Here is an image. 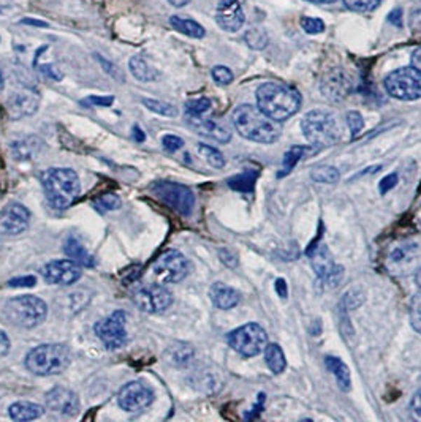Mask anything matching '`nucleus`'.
Masks as SVG:
<instances>
[{
  "label": "nucleus",
  "instance_id": "1",
  "mask_svg": "<svg viewBox=\"0 0 421 422\" xmlns=\"http://www.w3.org/2000/svg\"><path fill=\"white\" fill-rule=\"evenodd\" d=\"M233 125L242 138L260 144H272L282 134L280 122L271 119L258 106L241 105L231 115Z\"/></svg>",
  "mask_w": 421,
  "mask_h": 422
},
{
  "label": "nucleus",
  "instance_id": "2",
  "mask_svg": "<svg viewBox=\"0 0 421 422\" xmlns=\"http://www.w3.org/2000/svg\"><path fill=\"white\" fill-rule=\"evenodd\" d=\"M255 97L261 111L277 122L290 119L301 108V95L298 90L280 83L261 84Z\"/></svg>",
  "mask_w": 421,
  "mask_h": 422
},
{
  "label": "nucleus",
  "instance_id": "3",
  "mask_svg": "<svg viewBox=\"0 0 421 422\" xmlns=\"http://www.w3.org/2000/svg\"><path fill=\"white\" fill-rule=\"evenodd\" d=\"M41 185L46 198L54 209L64 211L70 207L81 192V182L70 168H51L41 174Z\"/></svg>",
  "mask_w": 421,
  "mask_h": 422
},
{
  "label": "nucleus",
  "instance_id": "4",
  "mask_svg": "<svg viewBox=\"0 0 421 422\" xmlns=\"http://www.w3.org/2000/svg\"><path fill=\"white\" fill-rule=\"evenodd\" d=\"M71 353L62 344H45L27 354L26 367L36 377H53L62 373L70 365Z\"/></svg>",
  "mask_w": 421,
  "mask_h": 422
},
{
  "label": "nucleus",
  "instance_id": "5",
  "mask_svg": "<svg viewBox=\"0 0 421 422\" xmlns=\"http://www.w3.org/2000/svg\"><path fill=\"white\" fill-rule=\"evenodd\" d=\"M303 134L317 149H325L336 144L339 138V128L334 118L326 111L315 109L304 115L301 120Z\"/></svg>",
  "mask_w": 421,
  "mask_h": 422
},
{
  "label": "nucleus",
  "instance_id": "6",
  "mask_svg": "<svg viewBox=\"0 0 421 422\" xmlns=\"http://www.w3.org/2000/svg\"><path fill=\"white\" fill-rule=\"evenodd\" d=\"M48 315L46 304L40 297L26 295L15 297L5 304V316L20 328H35L45 321Z\"/></svg>",
  "mask_w": 421,
  "mask_h": 422
},
{
  "label": "nucleus",
  "instance_id": "7",
  "mask_svg": "<svg viewBox=\"0 0 421 422\" xmlns=\"http://www.w3.org/2000/svg\"><path fill=\"white\" fill-rule=\"evenodd\" d=\"M385 89L389 97L402 101L421 99V73L415 66H402L385 78Z\"/></svg>",
  "mask_w": 421,
  "mask_h": 422
},
{
  "label": "nucleus",
  "instance_id": "8",
  "mask_svg": "<svg viewBox=\"0 0 421 422\" xmlns=\"http://www.w3.org/2000/svg\"><path fill=\"white\" fill-rule=\"evenodd\" d=\"M228 344L236 353L244 358H254L265 350L268 345V335L260 324L250 323L235 329L228 335Z\"/></svg>",
  "mask_w": 421,
  "mask_h": 422
},
{
  "label": "nucleus",
  "instance_id": "9",
  "mask_svg": "<svg viewBox=\"0 0 421 422\" xmlns=\"http://www.w3.org/2000/svg\"><path fill=\"white\" fill-rule=\"evenodd\" d=\"M151 190L160 198L165 204L179 212L181 216H191L195 207V195L191 188L178 182L158 181L151 185Z\"/></svg>",
  "mask_w": 421,
  "mask_h": 422
},
{
  "label": "nucleus",
  "instance_id": "10",
  "mask_svg": "<svg viewBox=\"0 0 421 422\" xmlns=\"http://www.w3.org/2000/svg\"><path fill=\"white\" fill-rule=\"evenodd\" d=\"M152 271L162 283H179L188 274V261L178 250H165L152 262Z\"/></svg>",
  "mask_w": 421,
  "mask_h": 422
},
{
  "label": "nucleus",
  "instance_id": "11",
  "mask_svg": "<svg viewBox=\"0 0 421 422\" xmlns=\"http://www.w3.org/2000/svg\"><path fill=\"white\" fill-rule=\"evenodd\" d=\"M306 253L310 258V262H312L315 275L322 281V285H325L326 288H336L344 277V267L336 265L325 244L315 246L314 248L308 250Z\"/></svg>",
  "mask_w": 421,
  "mask_h": 422
},
{
  "label": "nucleus",
  "instance_id": "12",
  "mask_svg": "<svg viewBox=\"0 0 421 422\" xmlns=\"http://www.w3.org/2000/svg\"><path fill=\"white\" fill-rule=\"evenodd\" d=\"M127 315L124 311H114V314L103 318L95 324V334L102 340V344L106 346V350L116 351L120 350L127 344Z\"/></svg>",
  "mask_w": 421,
  "mask_h": 422
},
{
  "label": "nucleus",
  "instance_id": "13",
  "mask_svg": "<svg viewBox=\"0 0 421 422\" xmlns=\"http://www.w3.org/2000/svg\"><path fill=\"white\" fill-rule=\"evenodd\" d=\"M135 302L146 314L158 315L170 309L173 304V295L163 285H146L135 293Z\"/></svg>",
  "mask_w": 421,
  "mask_h": 422
},
{
  "label": "nucleus",
  "instance_id": "14",
  "mask_svg": "<svg viewBox=\"0 0 421 422\" xmlns=\"http://www.w3.org/2000/svg\"><path fill=\"white\" fill-rule=\"evenodd\" d=\"M154 402L152 389L142 381H132L119 391L118 403L127 413H142Z\"/></svg>",
  "mask_w": 421,
  "mask_h": 422
},
{
  "label": "nucleus",
  "instance_id": "15",
  "mask_svg": "<svg viewBox=\"0 0 421 422\" xmlns=\"http://www.w3.org/2000/svg\"><path fill=\"white\" fill-rule=\"evenodd\" d=\"M41 277L51 285H64L69 286L76 283L81 279L83 269L81 265H78L73 260H56L50 261L48 265L41 267Z\"/></svg>",
  "mask_w": 421,
  "mask_h": 422
},
{
  "label": "nucleus",
  "instance_id": "16",
  "mask_svg": "<svg viewBox=\"0 0 421 422\" xmlns=\"http://www.w3.org/2000/svg\"><path fill=\"white\" fill-rule=\"evenodd\" d=\"M30 213L20 203H10L0 212V236H20L29 228Z\"/></svg>",
  "mask_w": 421,
  "mask_h": 422
},
{
  "label": "nucleus",
  "instance_id": "17",
  "mask_svg": "<svg viewBox=\"0 0 421 422\" xmlns=\"http://www.w3.org/2000/svg\"><path fill=\"white\" fill-rule=\"evenodd\" d=\"M216 21L225 32H237L246 21L240 0H219Z\"/></svg>",
  "mask_w": 421,
  "mask_h": 422
},
{
  "label": "nucleus",
  "instance_id": "18",
  "mask_svg": "<svg viewBox=\"0 0 421 422\" xmlns=\"http://www.w3.org/2000/svg\"><path fill=\"white\" fill-rule=\"evenodd\" d=\"M39 103H40L39 92H35L34 89L22 87L10 95V99L7 101V108L11 118L21 119L24 115L34 114L36 109H39Z\"/></svg>",
  "mask_w": 421,
  "mask_h": 422
},
{
  "label": "nucleus",
  "instance_id": "19",
  "mask_svg": "<svg viewBox=\"0 0 421 422\" xmlns=\"http://www.w3.org/2000/svg\"><path fill=\"white\" fill-rule=\"evenodd\" d=\"M187 124L198 134H203L206 138L219 141V143H228L231 139V132L228 130L227 125H223L214 119L205 118V114L187 115Z\"/></svg>",
  "mask_w": 421,
  "mask_h": 422
},
{
  "label": "nucleus",
  "instance_id": "20",
  "mask_svg": "<svg viewBox=\"0 0 421 422\" xmlns=\"http://www.w3.org/2000/svg\"><path fill=\"white\" fill-rule=\"evenodd\" d=\"M46 405L51 412L62 416H75L79 412V399L67 388H54L46 394Z\"/></svg>",
  "mask_w": 421,
  "mask_h": 422
},
{
  "label": "nucleus",
  "instance_id": "21",
  "mask_svg": "<svg viewBox=\"0 0 421 422\" xmlns=\"http://www.w3.org/2000/svg\"><path fill=\"white\" fill-rule=\"evenodd\" d=\"M209 296H211L212 304H214L216 307L221 310H230V309L236 307V305L240 304V299H241L240 293L231 288V286H228V285L221 283V281H217V283L211 286Z\"/></svg>",
  "mask_w": 421,
  "mask_h": 422
},
{
  "label": "nucleus",
  "instance_id": "22",
  "mask_svg": "<svg viewBox=\"0 0 421 422\" xmlns=\"http://www.w3.org/2000/svg\"><path fill=\"white\" fill-rule=\"evenodd\" d=\"M129 69L132 71V75L142 83L157 81L158 76H160V73H158L154 66L146 60L144 56H133L129 62Z\"/></svg>",
  "mask_w": 421,
  "mask_h": 422
},
{
  "label": "nucleus",
  "instance_id": "23",
  "mask_svg": "<svg viewBox=\"0 0 421 422\" xmlns=\"http://www.w3.org/2000/svg\"><path fill=\"white\" fill-rule=\"evenodd\" d=\"M43 413H45L43 407L36 405V403L32 402H16L8 409L10 418L18 422L36 419L40 418V416H43Z\"/></svg>",
  "mask_w": 421,
  "mask_h": 422
},
{
  "label": "nucleus",
  "instance_id": "24",
  "mask_svg": "<svg viewBox=\"0 0 421 422\" xmlns=\"http://www.w3.org/2000/svg\"><path fill=\"white\" fill-rule=\"evenodd\" d=\"M325 365L326 369L336 377V381H338L340 391H344V393L350 391L352 378H350L349 367H347L339 358H333V356L325 358Z\"/></svg>",
  "mask_w": 421,
  "mask_h": 422
},
{
  "label": "nucleus",
  "instance_id": "25",
  "mask_svg": "<svg viewBox=\"0 0 421 422\" xmlns=\"http://www.w3.org/2000/svg\"><path fill=\"white\" fill-rule=\"evenodd\" d=\"M170 24H172V27L174 30H178L179 34L191 36V38H203L206 35L205 27L198 24L197 21L193 20H187V17H181V16H172L170 17Z\"/></svg>",
  "mask_w": 421,
  "mask_h": 422
},
{
  "label": "nucleus",
  "instance_id": "26",
  "mask_svg": "<svg viewBox=\"0 0 421 422\" xmlns=\"http://www.w3.org/2000/svg\"><path fill=\"white\" fill-rule=\"evenodd\" d=\"M265 359H266L268 367H270V370L272 373H276V375H279V373H282L285 370V367H287L285 354L282 351V348H280L279 345H276V344L266 345Z\"/></svg>",
  "mask_w": 421,
  "mask_h": 422
},
{
  "label": "nucleus",
  "instance_id": "27",
  "mask_svg": "<svg viewBox=\"0 0 421 422\" xmlns=\"http://www.w3.org/2000/svg\"><path fill=\"white\" fill-rule=\"evenodd\" d=\"M257 177H258L257 171H254V169L244 171V173L231 177V179L228 181V185L233 188V190L249 193L254 190V185H255V181H257Z\"/></svg>",
  "mask_w": 421,
  "mask_h": 422
},
{
  "label": "nucleus",
  "instance_id": "28",
  "mask_svg": "<svg viewBox=\"0 0 421 422\" xmlns=\"http://www.w3.org/2000/svg\"><path fill=\"white\" fill-rule=\"evenodd\" d=\"M65 253L70 256V258L73 261H76L78 265H83V266H94L95 261L92 256H90L86 250H84V247L79 244L78 241L75 239H69L67 241V246H65Z\"/></svg>",
  "mask_w": 421,
  "mask_h": 422
},
{
  "label": "nucleus",
  "instance_id": "29",
  "mask_svg": "<svg viewBox=\"0 0 421 422\" xmlns=\"http://www.w3.org/2000/svg\"><path fill=\"white\" fill-rule=\"evenodd\" d=\"M306 152H308V148H304V146H295V148L287 150L284 155V160H282V171L279 173V177L290 174L291 169L296 167L298 162L301 160Z\"/></svg>",
  "mask_w": 421,
  "mask_h": 422
},
{
  "label": "nucleus",
  "instance_id": "30",
  "mask_svg": "<svg viewBox=\"0 0 421 422\" xmlns=\"http://www.w3.org/2000/svg\"><path fill=\"white\" fill-rule=\"evenodd\" d=\"M312 181L319 183H336L340 179L339 171L329 164H322V167H315L310 173Z\"/></svg>",
  "mask_w": 421,
  "mask_h": 422
},
{
  "label": "nucleus",
  "instance_id": "31",
  "mask_svg": "<svg viewBox=\"0 0 421 422\" xmlns=\"http://www.w3.org/2000/svg\"><path fill=\"white\" fill-rule=\"evenodd\" d=\"M143 105L148 108L149 111L165 115V118H176V115H178V108L170 105V103L151 100V99H143Z\"/></svg>",
  "mask_w": 421,
  "mask_h": 422
},
{
  "label": "nucleus",
  "instance_id": "32",
  "mask_svg": "<svg viewBox=\"0 0 421 422\" xmlns=\"http://www.w3.org/2000/svg\"><path fill=\"white\" fill-rule=\"evenodd\" d=\"M198 152H200V155L203 157L212 168L222 169L225 167V158L216 148H211V146H207V144H200Z\"/></svg>",
  "mask_w": 421,
  "mask_h": 422
},
{
  "label": "nucleus",
  "instance_id": "33",
  "mask_svg": "<svg viewBox=\"0 0 421 422\" xmlns=\"http://www.w3.org/2000/svg\"><path fill=\"white\" fill-rule=\"evenodd\" d=\"M120 204H122V201L116 193H105V195H102L100 198H97L94 201V207L100 212L116 211V209H119Z\"/></svg>",
  "mask_w": 421,
  "mask_h": 422
},
{
  "label": "nucleus",
  "instance_id": "34",
  "mask_svg": "<svg viewBox=\"0 0 421 422\" xmlns=\"http://www.w3.org/2000/svg\"><path fill=\"white\" fill-rule=\"evenodd\" d=\"M246 43L247 45L252 48V50H257V51H261L265 50L266 45H268V35L263 29H250L249 32L246 34Z\"/></svg>",
  "mask_w": 421,
  "mask_h": 422
},
{
  "label": "nucleus",
  "instance_id": "35",
  "mask_svg": "<svg viewBox=\"0 0 421 422\" xmlns=\"http://www.w3.org/2000/svg\"><path fill=\"white\" fill-rule=\"evenodd\" d=\"M344 3L347 8L357 11V13H371L378 8L382 0H344Z\"/></svg>",
  "mask_w": 421,
  "mask_h": 422
},
{
  "label": "nucleus",
  "instance_id": "36",
  "mask_svg": "<svg viewBox=\"0 0 421 422\" xmlns=\"http://www.w3.org/2000/svg\"><path fill=\"white\" fill-rule=\"evenodd\" d=\"M211 109L209 99H195L186 103V114L187 115H203Z\"/></svg>",
  "mask_w": 421,
  "mask_h": 422
},
{
  "label": "nucleus",
  "instance_id": "37",
  "mask_svg": "<svg viewBox=\"0 0 421 422\" xmlns=\"http://www.w3.org/2000/svg\"><path fill=\"white\" fill-rule=\"evenodd\" d=\"M408 311H410V323L413 329L421 334V291L412 297Z\"/></svg>",
  "mask_w": 421,
  "mask_h": 422
},
{
  "label": "nucleus",
  "instance_id": "38",
  "mask_svg": "<svg viewBox=\"0 0 421 422\" xmlns=\"http://www.w3.org/2000/svg\"><path fill=\"white\" fill-rule=\"evenodd\" d=\"M95 59L99 60V64L102 65V69L105 70L113 79H116V81H119V83H124L125 81L124 73H122V70L119 69L118 65L113 64V62H109L108 59H105L103 56H99V54H95Z\"/></svg>",
  "mask_w": 421,
  "mask_h": 422
},
{
  "label": "nucleus",
  "instance_id": "39",
  "mask_svg": "<svg viewBox=\"0 0 421 422\" xmlns=\"http://www.w3.org/2000/svg\"><path fill=\"white\" fill-rule=\"evenodd\" d=\"M211 75H212V79L216 81V84H219V85H228V84H231V81H233V73H231V70L223 65L214 66L211 71Z\"/></svg>",
  "mask_w": 421,
  "mask_h": 422
},
{
  "label": "nucleus",
  "instance_id": "40",
  "mask_svg": "<svg viewBox=\"0 0 421 422\" xmlns=\"http://www.w3.org/2000/svg\"><path fill=\"white\" fill-rule=\"evenodd\" d=\"M301 27L306 34L317 35V34H322L323 30H325V22H323L322 20H317V17H303Z\"/></svg>",
  "mask_w": 421,
  "mask_h": 422
},
{
  "label": "nucleus",
  "instance_id": "41",
  "mask_svg": "<svg viewBox=\"0 0 421 422\" xmlns=\"http://www.w3.org/2000/svg\"><path fill=\"white\" fill-rule=\"evenodd\" d=\"M347 125H349L352 132V138H357L364 128V120L361 118V114L357 111H350L347 114Z\"/></svg>",
  "mask_w": 421,
  "mask_h": 422
},
{
  "label": "nucleus",
  "instance_id": "42",
  "mask_svg": "<svg viewBox=\"0 0 421 422\" xmlns=\"http://www.w3.org/2000/svg\"><path fill=\"white\" fill-rule=\"evenodd\" d=\"M413 248L415 247H398V248H394L393 253L389 255V261L394 262V265H401V262H406L412 256Z\"/></svg>",
  "mask_w": 421,
  "mask_h": 422
},
{
  "label": "nucleus",
  "instance_id": "43",
  "mask_svg": "<svg viewBox=\"0 0 421 422\" xmlns=\"http://www.w3.org/2000/svg\"><path fill=\"white\" fill-rule=\"evenodd\" d=\"M162 144L168 152H176L184 146V141H182L179 136H174V134H165L162 138Z\"/></svg>",
  "mask_w": 421,
  "mask_h": 422
},
{
  "label": "nucleus",
  "instance_id": "44",
  "mask_svg": "<svg viewBox=\"0 0 421 422\" xmlns=\"http://www.w3.org/2000/svg\"><path fill=\"white\" fill-rule=\"evenodd\" d=\"M36 283V279L29 275V277H20V279H13L8 281V286L11 288H32Z\"/></svg>",
  "mask_w": 421,
  "mask_h": 422
},
{
  "label": "nucleus",
  "instance_id": "45",
  "mask_svg": "<svg viewBox=\"0 0 421 422\" xmlns=\"http://www.w3.org/2000/svg\"><path fill=\"white\" fill-rule=\"evenodd\" d=\"M398 183V174H388L387 177H383L380 185H378V192L382 195H387L389 190H393Z\"/></svg>",
  "mask_w": 421,
  "mask_h": 422
},
{
  "label": "nucleus",
  "instance_id": "46",
  "mask_svg": "<svg viewBox=\"0 0 421 422\" xmlns=\"http://www.w3.org/2000/svg\"><path fill=\"white\" fill-rule=\"evenodd\" d=\"M113 101H114L113 97H89V99L84 100V103L94 106H109Z\"/></svg>",
  "mask_w": 421,
  "mask_h": 422
},
{
  "label": "nucleus",
  "instance_id": "47",
  "mask_svg": "<svg viewBox=\"0 0 421 422\" xmlns=\"http://www.w3.org/2000/svg\"><path fill=\"white\" fill-rule=\"evenodd\" d=\"M410 407H412V413H413L415 418H417L418 421H421V389L413 395Z\"/></svg>",
  "mask_w": 421,
  "mask_h": 422
},
{
  "label": "nucleus",
  "instance_id": "48",
  "mask_svg": "<svg viewBox=\"0 0 421 422\" xmlns=\"http://www.w3.org/2000/svg\"><path fill=\"white\" fill-rule=\"evenodd\" d=\"M410 29L413 32H421V10H415L410 15Z\"/></svg>",
  "mask_w": 421,
  "mask_h": 422
},
{
  "label": "nucleus",
  "instance_id": "49",
  "mask_svg": "<svg viewBox=\"0 0 421 422\" xmlns=\"http://www.w3.org/2000/svg\"><path fill=\"white\" fill-rule=\"evenodd\" d=\"M10 340L7 337V334H5L4 331H0V358L7 356L8 351H10Z\"/></svg>",
  "mask_w": 421,
  "mask_h": 422
},
{
  "label": "nucleus",
  "instance_id": "50",
  "mask_svg": "<svg viewBox=\"0 0 421 422\" xmlns=\"http://www.w3.org/2000/svg\"><path fill=\"white\" fill-rule=\"evenodd\" d=\"M221 260L228 267H236L237 266V258H236V256L233 253H230L228 250H221Z\"/></svg>",
  "mask_w": 421,
  "mask_h": 422
},
{
  "label": "nucleus",
  "instance_id": "51",
  "mask_svg": "<svg viewBox=\"0 0 421 422\" xmlns=\"http://www.w3.org/2000/svg\"><path fill=\"white\" fill-rule=\"evenodd\" d=\"M388 21L392 24H394V26L402 27V10L398 8V10L392 11V13H389V16H388Z\"/></svg>",
  "mask_w": 421,
  "mask_h": 422
},
{
  "label": "nucleus",
  "instance_id": "52",
  "mask_svg": "<svg viewBox=\"0 0 421 422\" xmlns=\"http://www.w3.org/2000/svg\"><path fill=\"white\" fill-rule=\"evenodd\" d=\"M276 291L282 299H287V296H289V288H287V283H285L284 279L276 280Z\"/></svg>",
  "mask_w": 421,
  "mask_h": 422
},
{
  "label": "nucleus",
  "instance_id": "53",
  "mask_svg": "<svg viewBox=\"0 0 421 422\" xmlns=\"http://www.w3.org/2000/svg\"><path fill=\"white\" fill-rule=\"evenodd\" d=\"M40 70H41V71H43V73H45V75H46L48 78H53V79H56V81H59V79H60V73H59V71H57L56 69H54V66H51V65H50V66H48V65H45V66H41V69H40Z\"/></svg>",
  "mask_w": 421,
  "mask_h": 422
},
{
  "label": "nucleus",
  "instance_id": "54",
  "mask_svg": "<svg viewBox=\"0 0 421 422\" xmlns=\"http://www.w3.org/2000/svg\"><path fill=\"white\" fill-rule=\"evenodd\" d=\"M21 24H29V26H32V27H41V29L50 27V26H48V22L32 20V17H26V20H21Z\"/></svg>",
  "mask_w": 421,
  "mask_h": 422
},
{
  "label": "nucleus",
  "instance_id": "55",
  "mask_svg": "<svg viewBox=\"0 0 421 422\" xmlns=\"http://www.w3.org/2000/svg\"><path fill=\"white\" fill-rule=\"evenodd\" d=\"M412 66H415L421 73V48L415 50L412 54Z\"/></svg>",
  "mask_w": 421,
  "mask_h": 422
},
{
  "label": "nucleus",
  "instance_id": "56",
  "mask_svg": "<svg viewBox=\"0 0 421 422\" xmlns=\"http://www.w3.org/2000/svg\"><path fill=\"white\" fill-rule=\"evenodd\" d=\"M188 2H191V0H168V3L173 5V7H176V8L186 7Z\"/></svg>",
  "mask_w": 421,
  "mask_h": 422
},
{
  "label": "nucleus",
  "instance_id": "57",
  "mask_svg": "<svg viewBox=\"0 0 421 422\" xmlns=\"http://www.w3.org/2000/svg\"><path fill=\"white\" fill-rule=\"evenodd\" d=\"M133 132H135V139H138V141H144V134H143L142 130H139L138 127L133 128Z\"/></svg>",
  "mask_w": 421,
  "mask_h": 422
},
{
  "label": "nucleus",
  "instance_id": "58",
  "mask_svg": "<svg viewBox=\"0 0 421 422\" xmlns=\"http://www.w3.org/2000/svg\"><path fill=\"white\" fill-rule=\"evenodd\" d=\"M310 3H320V5H328V3H334L336 0H308Z\"/></svg>",
  "mask_w": 421,
  "mask_h": 422
},
{
  "label": "nucleus",
  "instance_id": "59",
  "mask_svg": "<svg viewBox=\"0 0 421 422\" xmlns=\"http://www.w3.org/2000/svg\"><path fill=\"white\" fill-rule=\"evenodd\" d=\"M415 281H417V285L421 288V267L418 269L417 274H415Z\"/></svg>",
  "mask_w": 421,
  "mask_h": 422
},
{
  "label": "nucleus",
  "instance_id": "60",
  "mask_svg": "<svg viewBox=\"0 0 421 422\" xmlns=\"http://www.w3.org/2000/svg\"><path fill=\"white\" fill-rule=\"evenodd\" d=\"M4 87H5V79H4V75H2V71H0V92L4 90Z\"/></svg>",
  "mask_w": 421,
  "mask_h": 422
}]
</instances>
